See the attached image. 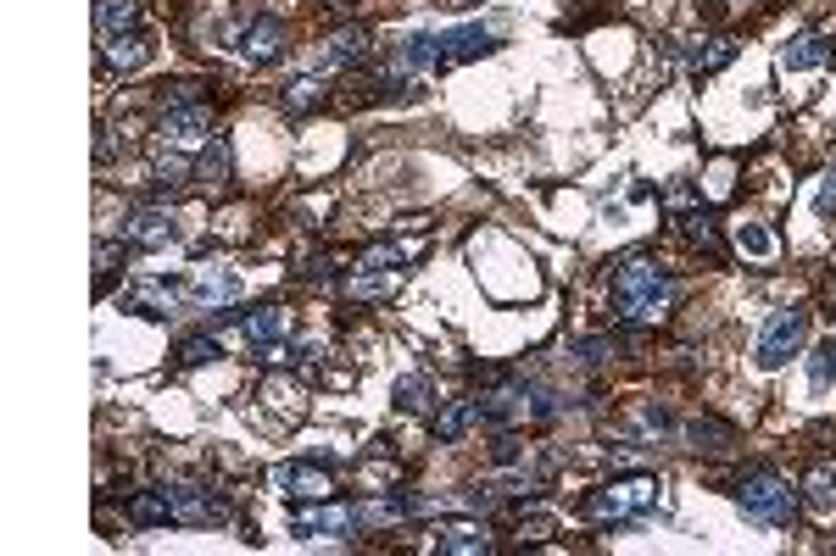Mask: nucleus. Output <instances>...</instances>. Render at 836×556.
Masks as SVG:
<instances>
[{"label": "nucleus", "mask_w": 836, "mask_h": 556, "mask_svg": "<svg viewBox=\"0 0 836 556\" xmlns=\"http://www.w3.org/2000/svg\"><path fill=\"white\" fill-rule=\"evenodd\" d=\"M669 301H675V278H669V267H658L652 256H625V267L614 273V323H658L669 312Z\"/></svg>", "instance_id": "obj_1"}, {"label": "nucleus", "mask_w": 836, "mask_h": 556, "mask_svg": "<svg viewBox=\"0 0 836 556\" xmlns=\"http://www.w3.org/2000/svg\"><path fill=\"white\" fill-rule=\"evenodd\" d=\"M736 507L752 518V523H792V512H798V496H792V485L781 479V474H770V468H759V474H747L741 485H736Z\"/></svg>", "instance_id": "obj_2"}, {"label": "nucleus", "mask_w": 836, "mask_h": 556, "mask_svg": "<svg viewBox=\"0 0 836 556\" xmlns=\"http://www.w3.org/2000/svg\"><path fill=\"white\" fill-rule=\"evenodd\" d=\"M652 501H658V479L636 474V479H614V485H603V490L585 496V518H597V523H625V518L647 512Z\"/></svg>", "instance_id": "obj_3"}, {"label": "nucleus", "mask_w": 836, "mask_h": 556, "mask_svg": "<svg viewBox=\"0 0 836 556\" xmlns=\"http://www.w3.org/2000/svg\"><path fill=\"white\" fill-rule=\"evenodd\" d=\"M803 340H809V312H803V307H787V312H776V318L759 329L752 356H759L765 374H776V367H787V362L803 351Z\"/></svg>", "instance_id": "obj_4"}, {"label": "nucleus", "mask_w": 836, "mask_h": 556, "mask_svg": "<svg viewBox=\"0 0 836 556\" xmlns=\"http://www.w3.org/2000/svg\"><path fill=\"white\" fill-rule=\"evenodd\" d=\"M167 501H174V523H190V529H207V523L229 518V507L212 490H201V485H174V490H167Z\"/></svg>", "instance_id": "obj_5"}, {"label": "nucleus", "mask_w": 836, "mask_h": 556, "mask_svg": "<svg viewBox=\"0 0 836 556\" xmlns=\"http://www.w3.org/2000/svg\"><path fill=\"white\" fill-rule=\"evenodd\" d=\"M274 485H285L290 496H307V501H329L334 496V479H329V468H318V462H285V468L274 474Z\"/></svg>", "instance_id": "obj_6"}, {"label": "nucleus", "mask_w": 836, "mask_h": 556, "mask_svg": "<svg viewBox=\"0 0 836 556\" xmlns=\"http://www.w3.org/2000/svg\"><path fill=\"white\" fill-rule=\"evenodd\" d=\"M290 51V29L279 23V18H257L245 29V56L257 62V67H268V62H279Z\"/></svg>", "instance_id": "obj_7"}, {"label": "nucleus", "mask_w": 836, "mask_h": 556, "mask_svg": "<svg viewBox=\"0 0 836 556\" xmlns=\"http://www.w3.org/2000/svg\"><path fill=\"white\" fill-rule=\"evenodd\" d=\"M369 56H374V34L369 29H341L323 45V67H334V73H341V67H363Z\"/></svg>", "instance_id": "obj_8"}, {"label": "nucleus", "mask_w": 836, "mask_h": 556, "mask_svg": "<svg viewBox=\"0 0 836 556\" xmlns=\"http://www.w3.org/2000/svg\"><path fill=\"white\" fill-rule=\"evenodd\" d=\"M491 45H496V34H491V29H480V23L452 29V34H441V67H452V62H474V56H485Z\"/></svg>", "instance_id": "obj_9"}, {"label": "nucleus", "mask_w": 836, "mask_h": 556, "mask_svg": "<svg viewBox=\"0 0 836 556\" xmlns=\"http://www.w3.org/2000/svg\"><path fill=\"white\" fill-rule=\"evenodd\" d=\"M123 234H129V245L156 251V245H167V240H174V218H167L162 207H140V212L123 223Z\"/></svg>", "instance_id": "obj_10"}, {"label": "nucleus", "mask_w": 836, "mask_h": 556, "mask_svg": "<svg viewBox=\"0 0 836 556\" xmlns=\"http://www.w3.org/2000/svg\"><path fill=\"white\" fill-rule=\"evenodd\" d=\"M391 67L396 73H425V67H441V34H413L391 51Z\"/></svg>", "instance_id": "obj_11"}, {"label": "nucleus", "mask_w": 836, "mask_h": 556, "mask_svg": "<svg viewBox=\"0 0 836 556\" xmlns=\"http://www.w3.org/2000/svg\"><path fill=\"white\" fill-rule=\"evenodd\" d=\"M681 234H686L697 251H708V262H725V240H719V223H714L708 207H686V212H681Z\"/></svg>", "instance_id": "obj_12"}, {"label": "nucleus", "mask_w": 836, "mask_h": 556, "mask_svg": "<svg viewBox=\"0 0 836 556\" xmlns=\"http://www.w3.org/2000/svg\"><path fill=\"white\" fill-rule=\"evenodd\" d=\"M363 518L352 507H323V512H296V534H352Z\"/></svg>", "instance_id": "obj_13"}, {"label": "nucleus", "mask_w": 836, "mask_h": 556, "mask_svg": "<svg viewBox=\"0 0 836 556\" xmlns=\"http://www.w3.org/2000/svg\"><path fill=\"white\" fill-rule=\"evenodd\" d=\"M831 62V40L825 34H798L792 45H781V67L787 73H809V67H825Z\"/></svg>", "instance_id": "obj_14"}, {"label": "nucleus", "mask_w": 836, "mask_h": 556, "mask_svg": "<svg viewBox=\"0 0 836 556\" xmlns=\"http://www.w3.org/2000/svg\"><path fill=\"white\" fill-rule=\"evenodd\" d=\"M229 173H234V156H229V140H212L207 151H201V162H196V184H201V190H223V184H229Z\"/></svg>", "instance_id": "obj_15"}, {"label": "nucleus", "mask_w": 836, "mask_h": 556, "mask_svg": "<svg viewBox=\"0 0 836 556\" xmlns=\"http://www.w3.org/2000/svg\"><path fill=\"white\" fill-rule=\"evenodd\" d=\"M436 551H447V556H480V551H491V534L480 523H452V529L436 534Z\"/></svg>", "instance_id": "obj_16"}, {"label": "nucleus", "mask_w": 836, "mask_h": 556, "mask_svg": "<svg viewBox=\"0 0 836 556\" xmlns=\"http://www.w3.org/2000/svg\"><path fill=\"white\" fill-rule=\"evenodd\" d=\"M96 23L101 34H140V0H96Z\"/></svg>", "instance_id": "obj_17"}, {"label": "nucleus", "mask_w": 836, "mask_h": 556, "mask_svg": "<svg viewBox=\"0 0 836 556\" xmlns=\"http://www.w3.org/2000/svg\"><path fill=\"white\" fill-rule=\"evenodd\" d=\"M207 129H212V112H207V107H190V112H167V123H162L167 145H196Z\"/></svg>", "instance_id": "obj_18"}, {"label": "nucleus", "mask_w": 836, "mask_h": 556, "mask_svg": "<svg viewBox=\"0 0 836 556\" xmlns=\"http://www.w3.org/2000/svg\"><path fill=\"white\" fill-rule=\"evenodd\" d=\"M129 518H134L140 529L174 523V501H167V490H140V496H129Z\"/></svg>", "instance_id": "obj_19"}, {"label": "nucleus", "mask_w": 836, "mask_h": 556, "mask_svg": "<svg viewBox=\"0 0 836 556\" xmlns=\"http://www.w3.org/2000/svg\"><path fill=\"white\" fill-rule=\"evenodd\" d=\"M474 423H480V407H474V401H452V407H441V412H436V440H447V445H452V440H463Z\"/></svg>", "instance_id": "obj_20"}, {"label": "nucleus", "mask_w": 836, "mask_h": 556, "mask_svg": "<svg viewBox=\"0 0 836 556\" xmlns=\"http://www.w3.org/2000/svg\"><path fill=\"white\" fill-rule=\"evenodd\" d=\"M730 62H736V40H697L692 45V73L697 78H708V73H719Z\"/></svg>", "instance_id": "obj_21"}, {"label": "nucleus", "mask_w": 836, "mask_h": 556, "mask_svg": "<svg viewBox=\"0 0 836 556\" xmlns=\"http://www.w3.org/2000/svg\"><path fill=\"white\" fill-rule=\"evenodd\" d=\"M647 334H603V340H585L574 356L580 362H608V356H625V351H641Z\"/></svg>", "instance_id": "obj_22"}, {"label": "nucleus", "mask_w": 836, "mask_h": 556, "mask_svg": "<svg viewBox=\"0 0 836 556\" xmlns=\"http://www.w3.org/2000/svg\"><path fill=\"white\" fill-rule=\"evenodd\" d=\"M234 296H240V278H229V273H207V278H196V285H190L196 307H223Z\"/></svg>", "instance_id": "obj_23"}, {"label": "nucleus", "mask_w": 836, "mask_h": 556, "mask_svg": "<svg viewBox=\"0 0 836 556\" xmlns=\"http://www.w3.org/2000/svg\"><path fill=\"white\" fill-rule=\"evenodd\" d=\"M686 440H692V451H725V445L736 440V429L719 423V418H692V423H686Z\"/></svg>", "instance_id": "obj_24"}, {"label": "nucleus", "mask_w": 836, "mask_h": 556, "mask_svg": "<svg viewBox=\"0 0 836 556\" xmlns=\"http://www.w3.org/2000/svg\"><path fill=\"white\" fill-rule=\"evenodd\" d=\"M803 501H809V507H820V512H831V507H836V468H831V462L809 468V479H803Z\"/></svg>", "instance_id": "obj_25"}, {"label": "nucleus", "mask_w": 836, "mask_h": 556, "mask_svg": "<svg viewBox=\"0 0 836 556\" xmlns=\"http://www.w3.org/2000/svg\"><path fill=\"white\" fill-rule=\"evenodd\" d=\"M396 401H402L407 412H436V385H430L425 374H407V379L396 385Z\"/></svg>", "instance_id": "obj_26"}, {"label": "nucleus", "mask_w": 836, "mask_h": 556, "mask_svg": "<svg viewBox=\"0 0 836 556\" xmlns=\"http://www.w3.org/2000/svg\"><path fill=\"white\" fill-rule=\"evenodd\" d=\"M140 62H145V40H140V34H112V40H107V67H123V73H129V67H140Z\"/></svg>", "instance_id": "obj_27"}, {"label": "nucleus", "mask_w": 836, "mask_h": 556, "mask_svg": "<svg viewBox=\"0 0 836 556\" xmlns=\"http://www.w3.org/2000/svg\"><path fill=\"white\" fill-rule=\"evenodd\" d=\"M279 329H285L279 307H263V312H251V318H245V340H251V345H274V340H279Z\"/></svg>", "instance_id": "obj_28"}, {"label": "nucleus", "mask_w": 836, "mask_h": 556, "mask_svg": "<svg viewBox=\"0 0 836 556\" xmlns=\"http://www.w3.org/2000/svg\"><path fill=\"white\" fill-rule=\"evenodd\" d=\"M156 101H162L167 112H179V107H201V84L174 78V84H162V89H156Z\"/></svg>", "instance_id": "obj_29"}, {"label": "nucleus", "mask_w": 836, "mask_h": 556, "mask_svg": "<svg viewBox=\"0 0 836 556\" xmlns=\"http://www.w3.org/2000/svg\"><path fill=\"white\" fill-rule=\"evenodd\" d=\"M323 107V89L312 84V78H296L290 89H285V112H318Z\"/></svg>", "instance_id": "obj_30"}, {"label": "nucleus", "mask_w": 836, "mask_h": 556, "mask_svg": "<svg viewBox=\"0 0 836 556\" xmlns=\"http://www.w3.org/2000/svg\"><path fill=\"white\" fill-rule=\"evenodd\" d=\"M212 356H218V340H212V334L179 340V362H185V367H201V362H212Z\"/></svg>", "instance_id": "obj_31"}, {"label": "nucleus", "mask_w": 836, "mask_h": 556, "mask_svg": "<svg viewBox=\"0 0 836 556\" xmlns=\"http://www.w3.org/2000/svg\"><path fill=\"white\" fill-rule=\"evenodd\" d=\"M809 379L814 385H836V334L814 351V362H809Z\"/></svg>", "instance_id": "obj_32"}, {"label": "nucleus", "mask_w": 836, "mask_h": 556, "mask_svg": "<svg viewBox=\"0 0 836 556\" xmlns=\"http://www.w3.org/2000/svg\"><path fill=\"white\" fill-rule=\"evenodd\" d=\"M736 245H741L747 256H770V251H776L770 229H759V223H741V229H736Z\"/></svg>", "instance_id": "obj_33"}, {"label": "nucleus", "mask_w": 836, "mask_h": 556, "mask_svg": "<svg viewBox=\"0 0 836 556\" xmlns=\"http://www.w3.org/2000/svg\"><path fill=\"white\" fill-rule=\"evenodd\" d=\"M552 529H558L552 512H519V534H525V540H547Z\"/></svg>", "instance_id": "obj_34"}, {"label": "nucleus", "mask_w": 836, "mask_h": 556, "mask_svg": "<svg viewBox=\"0 0 836 556\" xmlns=\"http://www.w3.org/2000/svg\"><path fill=\"white\" fill-rule=\"evenodd\" d=\"M491 462H496V468H514V462H525L519 440H514V434H496V440H491Z\"/></svg>", "instance_id": "obj_35"}, {"label": "nucleus", "mask_w": 836, "mask_h": 556, "mask_svg": "<svg viewBox=\"0 0 836 556\" xmlns=\"http://www.w3.org/2000/svg\"><path fill=\"white\" fill-rule=\"evenodd\" d=\"M652 67H658V84L675 73V40H658V56H652Z\"/></svg>", "instance_id": "obj_36"}, {"label": "nucleus", "mask_w": 836, "mask_h": 556, "mask_svg": "<svg viewBox=\"0 0 836 556\" xmlns=\"http://www.w3.org/2000/svg\"><path fill=\"white\" fill-rule=\"evenodd\" d=\"M820 212L825 218H836V167L825 173V184H820Z\"/></svg>", "instance_id": "obj_37"}, {"label": "nucleus", "mask_w": 836, "mask_h": 556, "mask_svg": "<svg viewBox=\"0 0 836 556\" xmlns=\"http://www.w3.org/2000/svg\"><path fill=\"white\" fill-rule=\"evenodd\" d=\"M825 307H831V318H836V278H831V285H825Z\"/></svg>", "instance_id": "obj_38"}, {"label": "nucleus", "mask_w": 836, "mask_h": 556, "mask_svg": "<svg viewBox=\"0 0 836 556\" xmlns=\"http://www.w3.org/2000/svg\"><path fill=\"white\" fill-rule=\"evenodd\" d=\"M323 7H341V0H323Z\"/></svg>", "instance_id": "obj_39"}, {"label": "nucleus", "mask_w": 836, "mask_h": 556, "mask_svg": "<svg viewBox=\"0 0 836 556\" xmlns=\"http://www.w3.org/2000/svg\"><path fill=\"white\" fill-rule=\"evenodd\" d=\"M458 7H469V0H458Z\"/></svg>", "instance_id": "obj_40"}]
</instances>
